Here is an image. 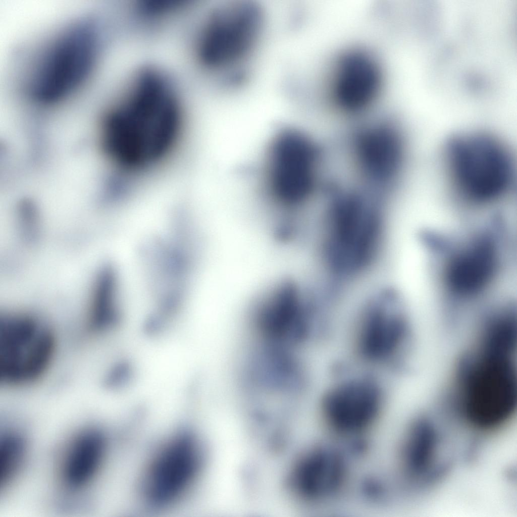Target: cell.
<instances>
[{
	"instance_id": "6da1fadb",
	"label": "cell",
	"mask_w": 517,
	"mask_h": 517,
	"mask_svg": "<svg viewBox=\"0 0 517 517\" xmlns=\"http://www.w3.org/2000/svg\"><path fill=\"white\" fill-rule=\"evenodd\" d=\"M105 117L101 129L104 152L127 172L150 168L171 151L181 127L179 101L170 81L146 69Z\"/></svg>"
},
{
	"instance_id": "7a4b0ae2",
	"label": "cell",
	"mask_w": 517,
	"mask_h": 517,
	"mask_svg": "<svg viewBox=\"0 0 517 517\" xmlns=\"http://www.w3.org/2000/svg\"><path fill=\"white\" fill-rule=\"evenodd\" d=\"M458 365L457 386L460 407L466 421L482 430L505 424L516 405L513 351L480 344Z\"/></svg>"
},
{
	"instance_id": "3957f363",
	"label": "cell",
	"mask_w": 517,
	"mask_h": 517,
	"mask_svg": "<svg viewBox=\"0 0 517 517\" xmlns=\"http://www.w3.org/2000/svg\"><path fill=\"white\" fill-rule=\"evenodd\" d=\"M324 242V259L331 271L347 277L364 270L380 246L382 218L375 197L359 193L332 195Z\"/></svg>"
},
{
	"instance_id": "277c9868",
	"label": "cell",
	"mask_w": 517,
	"mask_h": 517,
	"mask_svg": "<svg viewBox=\"0 0 517 517\" xmlns=\"http://www.w3.org/2000/svg\"><path fill=\"white\" fill-rule=\"evenodd\" d=\"M445 158L453 187L464 200L476 204L493 202L512 187V156L491 135L474 133L453 137L447 144Z\"/></svg>"
},
{
	"instance_id": "5b68a950",
	"label": "cell",
	"mask_w": 517,
	"mask_h": 517,
	"mask_svg": "<svg viewBox=\"0 0 517 517\" xmlns=\"http://www.w3.org/2000/svg\"><path fill=\"white\" fill-rule=\"evenodd\" d=\"M95 21L84 20L64 31L35 67L28 93L35 102L52 105L69 96L89 76L99 48Z\"/></svg>"
},
{
	"instance_id": "8992f818",
	"label": "cell",
	"mask_w": 517,
	"mask_h": 517,
	"mask_svg": "<svg viewBox=\"0 0 517 517\" xmlns=\"http://www.w3.org/2000/svg\"><path fill=\"white\" fill-rule=\"evenodd\" d=\"M205 24L199 47L203 64L223 78L245 71L263 32L262 8L247 1L222 4Z\"/></svg>"
},
{
	"instance_id": "52a82bcc",
	"label": "cell",
	"mask_w": 517,
	"mask_h": 517,
	"mask_svg": "<svg viewBox=\"0 0 517 517\" xmlns=\"http://www.w3.org/2000/svg\"><path fill=\"white\" fill-rule=\"evenodd\" d=\"M264 187L282 209L292 211L311 195L319 151L306 135L292 129L276 135L267 153Z\"/></svg>"
},
{
	"instance_id": "ba28073f",
	"label": "cell",
	"mask_w": 517,
	"mask_h": 517,
	"mask_svg": "<svg viewBox=\"0 0 517 517\" xmlns=\"http://www.w3.org/2000/svg\"><path fill=\"white\" fill-rule=\"evenodd\" d=\"M55 346L51 329L39 319L18 314L1 317V382L18 385L39 379L49 365Z\"/></svg>"
},
{
	"instance_id": "9c48e42d",
	"label": "cell",
	"mask_w": 517,
	"mask_h": 517,
	"mask_svg": "<svg viewBox=\"0 0 517 517\" xmlns=\"http://www.w3.org/2000/svg\"><path fill=\"white\" fill-rule=\"evenodd\" d=\"M312 309L297 283L290 280L281 281L253 307L252 325L258 340L296 348L311 333Z\"/></svg>"
},
{
	"instance_id": "30bf717a",
	"label": "cell",
	"mask_w": 517,
	"mask_h": 517,
	"mask_svg": "<svg viewBox=\"0 0 517 517\" xmlns=\"http://www.w3.org/2000/svg\"><path fill=\"white\" fill-rule=\"evenodd\" d=\"M201 447L190 432L175 435L153 460L144 483V497L150 506L172 505L190 488L202 462Z\"/></svg>"
},
{
	"instance_id": "8fae6325",
	"label": "cell",
	"mask_w": 517,
	"mask_h": 517,
	"mask_svg": "<svg viewBox=\"0 0 517 517\" xmlns=\"http://www.w3.org/2000/svg\"><path fill=\"white\" fill-rule=\"evenodd\" d=\"M383 404L378 384L367 378L342 382L331 388L321 405L325 423L333 432L357 436L375 424Z\"/></svg>"
},
{
	"instance_id": "7c38bea8",
	"label": "cell",
	"mask_w": 517,
	"mask_h": 517,
	"mask_svg": "<svg viewBox=\"0 0 517 517\" xmlns=\"http://www.w3.org/2000/svg\"><path fill=\"white\" fill-rule=\"evenodd\" d=\"M407 329L394 294L383 292L369 302L362 317L357 336L358 352L371 362H389L404 345Z\"/></svg>"
},
{
	"instance_id": "4fadbf2b",
	"label": "cell",
	"mask_w": 517,
	"mask_h": 517,
	"mask_svg": "<svg viewBox=\"0 0 517 517\" xmlns=\"http://www.w3.org/2000/svg\"><path fill=\"white\" fill-rule=\"evenodd\" d=\"M347 467L336 450L317 447L303 455L291 471V492L301 501L315 502L330 499L342 489Z\"/></svg>"
},
{
	"instance_id": "5bb4252c",
	"label": "cell",
	"mask_w": 517,
	"mask_h": 517,
	"mask_svg": "<svg viewBox=\"0 0 517 517\" xmlns=\"http://www.w3.org/2000/svg\"><path fill=\"white\" fill-rule=\"evenodd\" d=\"M498 253L494 237L483 234L452 254L445 272L449 290L459 297L472 296L481 291L495 273Z\"/></svg>"
},
{
	"instance_id": "9a60e30c",
	"label": "cell",
	"mask_w": 517,
	"mask_h": 517,
	"mask_svg": "<svg viewBox=\"0 0 517 517\" xmlns=\"http://www.w3.org/2000/svg\"><path fill=\"white\" fill-rule=\"evenodd\" d=\"M355 143L365 176L376 188H387L402 163L403 145L399 132L391 126L374 125L359 132Z\"/></svg>"
},
{
	"instance_id": "2e32d148",
	"label": "cell",
	"mask_w": 517,
	"mask_h": 517,
	"mask_svg": "<svg viewBox=\"0 0 517 517\" xmlns=\"http://www.w3.org/2000/svg\"><path fill=\"white\" fill-rule=\"evenodd\" d=\"M335 84L338 105L350 111L367 106L379 89L380 72L369 57L360 53L346 56L339 64Z\"/></svg>"
},
{
	"instance_id": "e0dca14e",
	"label": "cell",
	"mask_w": 517,
	"mask_h": 517,
	"mask_svg": "<svg viewBox=\"0 0 517 517\" xmlns=\"http://www.w3.org/2000/svg\"><path fill=\"white\" fill-rule=\"evenodd\" d=\"M105 449V439L99 431L89 429L79 434L65 459L63 478L66 485L74 490L87 485L97 472Z\"/></svg>"
},
{
	"instance_id": "ac0fdd59",
	"label": "cell",
	"mask_w": 517,
	"mask_h": 517,
	"mask_svg": "<svg viewBox=\"0 0 517 517\" xmlns=\"http://www.w3.org/2000/svg\"><path fill=\"white\" fill-rule=\"evenodd\" d=\"M437 439L435 430L426 421H418L411 427L402 450L404 469L409 475L426 473L434 461Z\"/></svg>"
},
{
	"instance_id": "d6986e66",
	"label": "cell",
	"mask_w": 517,
	"mask_h": 517,
	"mask_svg": "<svg viewBox=\"0 0 517 517\" xmlns=\"http://www.w3.org/2000/svg\"><path fill=\"white\" fill-rule=\"evenodd\" d=\"M97 279L90 321L94 329L104 331L116 324L120 316L118 280L109 267L101 271Z\"/></svg>"
},
{
	"instance_id": "ffe728a7",
	"label": "cell",
	"mask_w": 517,
	"mask_h": 517,
	"mask_svg": "<svg viewBox=\"0 0 517 517\" xmlns=\"http://www.w3.org/2000/svg\"><path fill=\"white\" fill-rule=\"evenodd\" d=\"M25 443L15 432H5L0 441V480L5 484L16 472L23 460Z\"/></svg>"
}]
</instances>
